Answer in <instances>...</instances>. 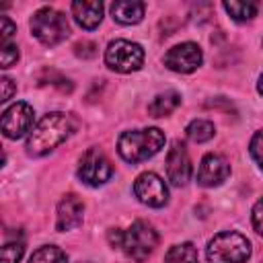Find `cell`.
Listing matches in <instances>:
<instances>
[{
  "instance_id": "6da1fadb",
  "label": "cell",
  "mask_w": 263,
  "mask_h": 263,
  "mask_svg": "<svg viewBox=\"0 0 263 263\" xmlns=\"http://www.w3.org/2000/svg\"><path fill=\"white\" fill-rule=\"evenodd\" d=\"M76 119L68 113L55 111L43 115L27 140V152L31 156H43L51 152L55 146H60L66 138H70L76 132Z\"/></svg>"
},
{
  "instance_id": "7a4b0ae2",
  "label": "cell",
  "mask_w": 263,
  "mask_h": 263,
  "mask_svg": "<svg viewBox=\"0 0 263 263\" xmlns=\"http://www.w3.org/2000/svg\"><path fill=\"white\" fill-rule=\"evenodd\" d=\"M109 242L113 247H119L132 261L144 263L154 253L158 245V234L148 222L138 220L127 230H119V228L109 230Z\"/></svg>"
},
{
  "instance_id": "3957f363",
  "label": "cell",
  "mask_w": 263,
  "mask_h": 263,
  "mask_svg": "<svg viewBox=\"0 0 263 263\" xmlns=\"http://www.w3.org/2000/svg\"><path fill=\"white\" fill-rule=\"evenodd\" d=\"M162 146H164V134L158 127L123 132L117 140V150H119L121 158L132 164L154 156Z\"/></svg>"
},
{
  "instance_id": "277c9868",
  "label": "cell",
  "mask_w": 263,
  "mask_h": 263,
  "mask_svg": "<svg viewBox=\"0 0 263 263\" xmlns=\"http://www.w3.org/2000/svg\"><path fill=\"white\" fill-rule=\"evenodd\" d=\"M205 257L210 263H245L251 257V242L240 232H220L208 242Z\"/></svg>"
},
{
  "instance_id": "5b68a950",
  "label": "cell",
  "mask_w": 263,
  "mask_h": 263,
  "mask_svg": "<svg viewBox=\"0 0 263 263\" xmlns=\"http://www.w3.org/2000/svg\"><path fill=\"white\" fill-rule=\"evenodd\" d=\"M31 33L47 47L62 43L70 35L68 18L55 8H41L31 16Z\"/></svg>"
},
{
  "instance_id": "8992f818",
  "label": "cell",
  "mask_w": 263,
  "mask_h": 263,
  "mask_svg": "<svg viewBox=\"0 0 263 263\" xmlns=\"http://www.w3.org/2000/svg\"><path fill=\"white\" fill-rule=\"evenodd\" d=\"M142 62H144V49L134 41L115 39L105 49V64L115 72H121V74L136 72L140 70Z\"/></svg>"
},
{
  "instance_id": "52a82bcc",
  "label": "cell",
  "mask_w": 263,
  "mask_h": 263,
  "mask_svg": "<svg viewBox=\"0 0 263 263\" xmlns=\"http://www.w3.org/2000/svg\"><path fill=\"white\" fill-rule=\"evenodd\" d=\"M113 166L101 148H88L78 162V179L90 187H99L109 181Z\"/></svg>"
},
{
  "instance_id": "ba28073f",
  "label": "cell",
  "mask_w": 263,
  "mask_h": 263,
  "mask_svg": "<svg viewBox=\"0 0 263 263\" xmlns=\"http://www.w3.org/2000/svg\"><path fill=\"white\" fill-rule=\"evenodd\" d=\"M201 60H203V53H201L199 45L191 43V41H185V43H179V45H175L166 51L164 66L173 72L189 74V72H193L201 66Z\"/></svg>"
},
{
  "instance_id": "9c48e42d",
  "label": "cell",
  "mask_w": 263,
  "mask_h": 263,
  "mask_svg": "<svg viewBox=\"0 0 263 263\" xmlns=\"http://www.w3.org/2000/svg\"><path fill=\"white\" fill-rule=\"evenodd\" d=\"M33 107L25 101H18L4 109L2 113V134L10 140H18L25 136L33 125Z\"/></svg>"
},
{
  "instance_id": "30bf717a",
  "label": "cell",
  "mask_w": 263,
  "mask_h": 263,
  "mask_svg": "<svg viewBox=\"0 0 263 263\" xmlns=\"http://www.w3.org/2000/svg\"><path fill=\"white\" fill-rule=\"evenodd\" d=\"M134 193L150 208H162L168 201V189L156 173H142L134 183Z\"/></svg>"
},
{
  "instance_id": "8fae6325",
  "label": "cell",
  "mask_w": 263,
  "mask_h": 263,
  "mask_svg": "<svg viewBox=\"0 0 263 263\" xmlns=\"http://www.w3.org/2000/svg\"><path fill=\"white\" fill-rule=\"evenodd\" d=\"M166 177L177 187H183L191 177V160L185 144L179 140H175L166 152Z\"/></svg>"
},
{
  "instance_id": "7c38bea8",
  "label": "cell",
  "mask_w": 263,
  "mask_h": 263,
  "mask_svg": "<svg viewBox=\"0 0 263 263\" xmlns=\"http://www.w3.org/2000/svg\"><path fill=\"white\" fill-rule=\"evenodd\" d=\"M230 175V164L224 156L220 154H205L199 162V171H197V183L201 187H216L220 183H224Z\"/></svg>"
},
{
  "instance_id": "4fadbf2b",
  "label": "cell",
  "mask_w": 263,
  "mask_h": 263,
  "mask_svg": "<svg viewBox=\"0 0 263 263\" xmlns=\"http://www.w3.org/2000/svg\"><path fill=\"white\" fill-rule=\"evenodd\" d=\"M82 212H84V203L78 195L68 193L62 197V201L58 203V222L55 228L60 232L72 230L82 222Z\"/></svg>"
},
{
  "instance_id": "5bb4252c",
  "label": "cell",
  "mask_w": 263,
  "mask_h": 263,
  "mask_svg": "<svg viewBox=\"0 0 263 263\" xmlns=\"http://www.w3.org/2000/svg\"><path fill=\"white\" fill-rule=\"evenodd\" d=\"M72 16L82 29H95L99 27L103 18V4L101 2H72Z\"/></svg>"
},
{
  "instance_id": "9a60e30c",
  "label": "cell",
  "mask_w": 263,
  "mask_h": 263,
  "mask_svg": "<svg viewBox=\"0 0 263 263\" xmlns=\"http://www.w3.org/2000/svg\"><path fill=\"white\" fill-rule=\"evenodd\" d=\"M144 8H146L144 2H138V0H117L111 4V14H113V21L121 25H136L142 21Z\"/></svg>"
},
{
  "instance_id": "2e32d148",
  "label": "cell",
  "mask_w": 263,
  "mask_h": 263,
  "mask_svg": "<svg viewBox=\"0 0 263 263\" xmlns=\"http://www.w3.org/2000/svg\"><path fill=\"white\" fill-rule=\"evenodd\" d=\"M179 105H181V95L175 92V90H168V92L156 95V97L152 99V103L148 105V113H150L152 117H166V115H171Z\"/></svg>"
},
{
  "instance_id": "e0dca14e",
  "label": "cell",
  "mask_w": 263,
  "mask_h": 263,
  "mask_svg": "<svg viewBox=\"0 0 263 263\" xmlns=\"http://www.w3.org/2000/svg\"><path fill=\"white\" fill-rule=\"evenodd\" d=\"M164 263H199V255L191 242H181L166 251Z\"/></svg>"
},
{
  "instance_id": "ac0fdd59",
  "label": "cell",
  "mask_w": 263,
  "mask_h": 263,
  "mask_svg": "<svg viewBox=\"0 0 263 263\" xmlns=\"http://www.w3.org/2000/svg\"><path fill=\"white\" fill-rule=\"evenodd\" d=\"M187 138L191 142H208L210 138H214V123L208 121V119H193L189 125H187Z\"/></svg>"
},
{
  "instance_id": "d6986e66",
  "label": "cell",
  "mask_w": 263,
  "mask_h": 263,
  "mask_svg": "<svg viewBox=\"0 0 263 263\" xmlns=\"http://www.w3.org/2000/svg\"><path fill=\"white\" fill-rule=\"evenodd\" d=\"M257 2H224V10L238 23L251 21L257 14Z\"/></svg>"
},
{
  "instance_id": "ffe728a7",
  "label": "cell",
  "mask_w": 263,
  "mask_h": 263,
  "mask_svg": "<svg viewBox=\"0 0 263 263\" xmlns=\"http://www.w3.org/2000/svg\"><path fill=\"white\" fill-rule=\"evenodd\" d=\"M66 261H68L66 253L58 247H41L29 259V263H66Z\"/></svg>"
},
{
  "instance_id": "44dd1931",
  "label": "cell",
  "mask_w": 263,
  "mask_h": 263,
  "mask_svg": "<svg viewBox=\"0 0 263 263\" xmlns=\"http://www.w3.org/2000/svg\"><path fill=\"white\" fill-rule=\"evenodd\" d=\"M16 60H18V47H16V43L12 39L2 41V45H0V64H2V68L4 70L10 68L12 64H16Z\"/></svg>"
},
{
  "instance_id": "7402d4cb",
  "label": "cell",
  "mask_w": 263,
  "mask_h": 263,
  "mask_svg": "<svg viewBox=\"0 0 263 263\" xmlns=\"http://www.w3.org/2000/svg\"><path fill=\"white\" fill-rule=\"evenodd\" d=\"M25 253V245L21 240H12V242H6L2 247V263H18L21 257Z\"/></svg>"
},
{
  "instance_id": "603a6c76",
  "label": "cell",
  "mask_w": 263,
  "mask_h": 263,
  "mask_svg": "<svg viewBox=\"0 0 263 263\" xmlns=\"http://www.w3.org/2000/svg\"><path fill=\"white\" fill-rule=\"evenodd\" d=\"M251 154H253V158L257 160V164L263 171V132H257L253 136V140H251Z\"/></svg>"
},
{
  "instance_id": "cb8c5ba5",
  "label": "cell",
  "mask_w": 263,
  "mask_h": 263,
  "mask_svg": "<svg viewBox=\"0 0 263 263\" xmlns=\"http://www.w3.org/2000/svg\"><path fill=\"white\" fill-rule=\"evenodd\" d=\"M253 226H255V230L263 236V197L255 203V208H253Z\"/></svg>"
},
{
  "instance_id": "d4e9b609",
  "label": "cell",
  "mask_w": 263,
  "mask_h": 263,
  "mask_svg": "<svg viewBox=\"0 0 263 263\" xmlns=\"http://www.w3.org/2000/svg\"><path fill=\"white\" fill-rule=\"evenodd\" d=\"M74 49H76V55H80V58H95V53H97V45L90 43V41L76 43Z\"/></svg>"
},
{
  "instance_id": "484cf974",
  "label": "cell",
  "mask_w": 263,
  "mask_h": 263,
  "mask_svg": "<svg viewBox=\"0 0 263 263\" xmlns=\"http://www.w3.org/2000/svg\"><path fill=\"white\" fill-rule=\"evenodd\" d=\"M0 84H2V99H0V101H2V103H6V101L12 97V92L16 90V84H14V82H12L8 76H4Z\"/></svg>"
},
{
  "instance_id": "4316f807",
  "label": "cell",
  "mask_w": 263,
  "mask_h": 263,
  "mask_svg": "<svg viewBox=\"0 0 263 263\" xmlns=\"http://www.w3.org/2000/svg\"><path fill=\"white\" fill-rule=\"evenodd\" d=\"M259 92H261V95H263V76H261V78H259Z\"/></svg>"
}]
</instances>
